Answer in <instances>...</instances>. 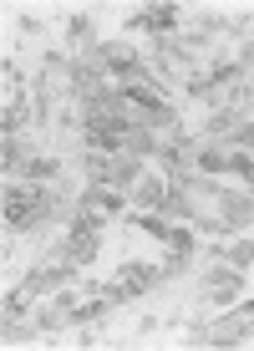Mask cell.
Listing matches in <instances>:
<instances>
[{
    "instance_id": "cell-1",
    "label": "cell",
    "mask_w": 254,
    "mask_h": 351,
    "mask_svg": "<svg viewBox=\"0 0 254 351\" xmlns=\"http://www.w3.org/2000/svg\"><path fill=\"white\" fill-rule=\"evenodd\" d=\"M41 199H46L41 184H21V189H10V193H5V219H10V224H31V214L41 209Z\"/></svg>"
},
{
    "instance_id": "cell-4",
    "label": "cell",
    "mask_w": 254,
    "mask_h": 351,
    "mask_svg": "<svg viewBox=\"0 0 254 351\" xmlns=\"http://www.w3.org/2000/svg\"><path fill=\"white\" fill-rule=\"evenodd\" d=\"M153 280V270H123V275H117V295H132V290H142V285H148Z\"/></svg>"
},
{
    "instance_id": "cell-3",
    "label": "cell",
    "mask_w": 254,
    "mask_h": 351,
    "mask_svg": "<svg viewBox=\"0 0 254 351\" xmlns=\"http://www.w3.org/2000/svg\"><path fill=\"white\" fill-rule=\"evenodd\" d=\"M173 21H178V10H173V5H153V10H142V16H138V26H148V31H168Z\"/></svg>"
},
{
    "instance_id": "cell-2",
    "label": "cell",
    "mask_w": 254,
    "mask_h": 351,
    "mask_svg": "<svg viewBox=\"0 0 254 351\" xmlns=\"http://www.w3.org/2000/svg\"><path fill=\"white\" fill-rule=\"evenodd\" d=\"M123 97H127V107H138L142 117H168V112H163V102H158V97H153L148 87H127Z\"/></svg>"
}]
</instances>
